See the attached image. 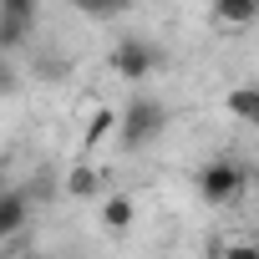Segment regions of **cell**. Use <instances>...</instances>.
Returning <instances> with one entry per match:
<instances>
[{"instance_id":"obj_1","label":"cell","mask_w":259,"mask_h":259,"mask_svg":"<svg viewBox=\"0 0 259 259\" xmlns=\"http://www.w3.org/2000/svg\"><path fill=\"white\" fill-rule=\"evenodd\" d=\"M168 133V107L158 102V97H148V92H138L133 102L122 107V127H117V143L127 148V153H138V148H148V143H158Z\"/></svg>"},{"instance_id":"obj_2","label":"cell","mask_w":259,"mask_h":259,"mask_svg":"<svg viewBox=\"0 0 259 259\" xmlns=\"http://www.w3.org/2000/svg\"><path fill=\"white\" fill-rule=\"evenodd\" d=\"M244 188H249V173H244L239 158H208V163L198 168V198H203L208 208H229V203H239Z\"/></svg>"},{"instance_id":"obj_3","label":"cell","mask_w":259,"mask_h":259,"mask_svg":"<svg viewBox=\"0 0 259 259\" xmlns=\"http://www.w3.org/2000/svg\"><path fill=\"white\" fill-rule=\"evenodd\" d=\"M158 46H148L143 36H122L112 51H107V66L122 76V81H148L153 71H158Z\"/></svg>"},{"instance_id":"obj_4","label":"cell","mask_w":259,"mask_h":259,"mask_svg":"<svg viewBox=\"0 0 259 259\" xmlns=\"http://www.w3.org/2000/svg\"><path fill=\"white\" fill-rule=\"evenodd\" d=\"M208 16H213L219 31H244V26L259 21V0H213Z\"/></svg>"},{"instance_id":"obj_5","label":"cell","mask_w":259,"mask_h":259,"mask_svg":"<svg viewBox=\"0 0 259 259\" xmlns=\"http://www.w3.org/2000/svg\"><path fill=\"white\" fill-rule=\"evenodd\" d=\"M26 219H31V193L26 188H6V193H0V239L21 234Z\"/></svg>"},{"instance_id":"obj_6","label":"cell","mask_w":259,"mask_h":259,"mask_svg":"<svg viewBox=\"0 0 259 259\" xmlns=\"http://www.w3.org/2000/svg\"><path fill=\"white\" fill-rule=\"evenodd\" d=\"M133 219H138V198L133 193H107L102 198V229L107 234H127Z\"/></svg>"},{"instance_id":"obj_7","label":"cell","mask_w":259,"mask_h":259,"mask_svg":"<svg viewBox=\"0 0 259 259\" xmlns=\"http://www.w3.org/2000/svg\"><path fill=\"white\" fill-rule=\"evenodd\" d=\"M224 112L244 127H259V87H229L224 92Z\"/></svg>"},{"instance_id":"obj_8","label":"cell","mask_w":259,"mask_h":259,"mask_svg":"<svg viewBox=\"0 0 259 259\" xmlns=\"http://www.w3.org/2000/svg\"><path fill=\"white\" fill-rule=\"evenodd\" d=\"M31 31H36V21L0 11V56H16V51H26V46H31Z\"/></svg>"},{"instance_id":"obj_9","label":"cell","mask_w":259,"mask_h":259,"mask_svg":"<svg viewBox=\"0 0 259 259\" xmlns=\"http://www.w3.org/2000/svg\"><path fill=\"white\" fill-rule=\"evenodd\" d=\"M117 127H122V107H112V102H102L97 112H92V122H87V138H81V148L92 153L102 138H117Z\"/></svg>"},{"instance_id":"obj_10","label":"cell","mask_w":259,"mask_h":259,"mask_svg":"<svg viewBox=\"0 0 259 259\" xmlns=\"http://www.w3.org/2000/svg\"><path fill=\"white\" fill-rule=\"evenodd\" d=\"M97 193H102V173L92 163H76L66 173V198H97Z\"/></svg>"},{"instance_id":"obj_11","label":"cell","mask_w":259,"mask_h":259,"mask_svg":"<svg viewBox=\"0 0 259 259\" xmlns=\"http://www.w3.org/2000/svg\"><path fill=\"white\" fill-rule=\"evenodd\" d=\"M36 76H41V81L71 76V61H66V56H36Z\"/></svg>"},{"instance_id":"obj_12","label":"cell","mask_w":259,"mask_h":259,"mask_svg":"<svg viewBox=\"0 0 259 259\" xmlns=\"http://www.w3.org/2000/svg\"><path fill=\"white\" fill-rule=\"evenodd\" d=\"M16 92H21V71L11 56H0V97H16Z\"/></svg>"},{"instance_id":"obj_13","label":"cell","mask_w":259,"mask_h":259,"mask_svg":"<svg viewBox=\"0 0 259 259\" xmlns=\"http://www.w3.org/2000/svg\"><path fill=\"white\" fill-rule=\"evenodd\" d=\"M219 259H259V244H249V239H229V244L219 249Z\"/></svg>"},{"instance_id":"obj_14","label":"cell","mask_w":259,"mask_h":259,"mask_svg":"<svg viewBox=\"0 0 259 259\" xmlns=\"http://www.w3.org/2000/svg\"><path fill=\"white\" fill-rule=\"evenodd\" d=\"M0 11H11V16H26V21H36V16H41V6H36V0H0Z\"/></svg>"},{"instance_id":"obj_15","label":"cell","mask_w":259,"mask_h":259,"mask_svg":"<svg viewBox=\"0 0 259 259\" xmlns=\"http://www.w3.org/2000/svg\"><path fill=\"white\" fill-rule=\"evenodd\" d=\"M21 259H41V254H21Z\"/></svg>"},{"instance_id":"obj_16","label":"cell","mask_w":259,"mask_h":259,"mask_svg":"<svg viewBox=\"0 0 259 259\" xmlns=\"http://www.w3.org/2000/svg\"><path fill=\"white\" fill-rule=\"evenodd\" d=\"M0 193H6V188H0Z\"/></svg>"}]
</instances>
